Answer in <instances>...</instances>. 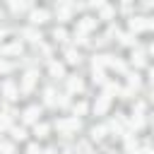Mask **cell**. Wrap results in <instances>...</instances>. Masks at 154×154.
<instances>
[{"label":"cell","instance_id":"4","mask_svg":"<svg viewBox=\"0 0 154 154\" xmlns=\"http://www.w3.org/2000/svg\"><path fill=\"white\" fill-rule=\"evenodd\" d=\"M36 118H38V106H29L24 111V123H36Z\"/></svg>","mask_w":154,"mask_h":154},{"label":"cell","instance_id":"20","mask_svg":"<svg viewBox=\"0 0 154 154\" xmlns=\"http://www.w3.org/2000/svg\"><path fill=\"white\" fill-rule=\"evenodd\" d=\"M10 128V118L7 116H0V130H7Z\"/></svg>","mask_w":154,"mask_h":154},{"label":"cell","instance_id":"6","mask_svg":"<svg viewBox=\"0 0 154 154\" xmlns=\"http://www.w3.org/2000/svg\"><path fill=\"white\" fill-rule=\"evenodd\" d=\"M34 82H36V72H26L24 75V82H22V91H29L34 87Z\"/></svg>","mask_w":154,"mask_h":154},{"label":"cell","instance_id":"7","mask_svg":"<svg viewBox=\"0 0 154 154\" xmlns=\"http://www.w3.org/2000/svg\"><path fill=\"white\" fill-rule=\"evenodd\" d=\"M2 53H5V55H19V53H22V43H10V46L2 48Z\"/></svg>","mask_w":154,"mask_h":154},{"label":"cell","instance_id":"9","mask_svg":"<svg viewBox=\"0 0 154 154\" xmlns=\"http://www.w3.org/2000/svg\"><path fill=\"white\" fill-rule=\"evenodd\" d=\"M51 75H55V77H63V75H65V67H63L60 63H51Z\"/></svg>","mask_w":154,"mask_h":154},{"label":"cell","instance_id":"8","mask_svg":"<svg viewBox=\"0 0 154 154\" xmlns=\"http://www.w3.org/2000/svg\"><path fill=\"white\" fill-rule=\"evenodd\" d=\"M67 84H70V91H82V87H84L79 77H70V82H67Z\"/></svg>","mask_w":154,"mask_h":154},{"label":"cell","instance_id":"1","mask_svg":"<svg viewBox=\"0 0 154 154\" xmlns=\"http://www.w3.org/2000/svg\"><path fill=\"white\" fill-rule=\"evenodd\" d=\"M152 19L149 17H132L130 19V29L132 31H147V29H152Z\"/></svg>","mask_w":154,"mask_h":154},{"label":"cell","instance_id":"18","mask_svg":"<svg viewBox=\"0 0 154 154\" xmlns=\"http://www.w3.org/2000/svg\"><path fill=\"white\" fill-rule=\"evenodd\" d=\"M12 135H14V140H24V137H26L22 128H12Z\"/></svg>","mask_w":154,"mask_h":154},{"label":"cell","instance_id":"5","mask_svg":"<svg viewBox=\"0 0 154 154\" xmlns=\"http://www.w3.org/2000/svg\"><path fill=\"white\" fill-rule=\"evenodd\" d=\"M46 19H48V12H46V10H34V12H31V22H34V24H43Z\"/></svg>","mask_w":154,"mask_h":154},{"label":"cell","instance_id":"22","mask_svg":"<svg viewBox=\"0 0 154 154\" xmlns=\"http://www.w3.org/2000/svg\"><path fill=\"white\" fill-rule=\"evenodd\" d=\"M84 111H87V106H84V103H77V106H75V113H77V116H82Z\"/></svg>","mask_w":154,"mask_h":154},{"label":"cell","instance_id":"12","mask_svg":"<svg viewBox=\"0 0 154 154\" xmlns=\"http://www.w3.org/2000/svg\"><path fill=\"white\" fill-rule=\"evenodd\" d=\"M0 152H2V154H14V147H12L10 142H0Z\"/></svg>","mask_w":154,"mask_h":154},{"label":"cell","instance_id":"24","mask_svg":"<svg viewBox=\"0 0 154 154\" xmlns=\"http://www.w3.org/2000/svg\"><path fill=\"white\" fill-rule=\"evenodd\" d=\"M29 154H38V147H36V144H31V147H29Z\"/></svg>","mask_w":154,"mask_h":154},{"label":"cell","instance_id":"14","mask_svg":"<svg viewBox=\"0 0 154 154\" xmlns=\"http://www.w3.org/2000/svg\"><path fill=\"white\" fill-rule=\"evenodd\" d=\"M101 17H103V19H111V17H113V7L103 5V7H101Z\"/></svg>","mask_w":154,"mask_h":154},{"label":"cell","instance_id":"15","mask_svg":"<svg viewBox=\"0 0 154 154\" xmlns=\"http://www.w3.org/2000/svg\"><path fill=\"white\" fill-rule=\"evenodd\" d=\"M67 63H79V53L77 51H67Z\"/></svg>","mask_w":154,"mask_h":154},{"label":"cell","instance_id":"13","mask_svg":"<svg viewBox=\"0 0 154 154\" xmlns=\"http://www.w3.org/2000/svg\"><path fill=\"white\" fill-rule=\"evenodd\" d=\"M10 7H12L14 12H19V10H26V7H29V2H17V0H14V2H10Z\"/></svg>","mask_w":154,"mask_h":154},{"label":"cell","instance_id":"10","mask_svg":"<svg viewBox=\"0 0 154 154\" xmlns=\"http://www.w3.org/2000/svg\"><path fill=\"white\" fill-rule=\"evenodd\" d=\"M91 26H94V19H91V17H84V19L79 22V29H82V31H89Z\"/></svg>","mask_w":154,"mask_h":154},{"label":"cell","instance_id":"21","mask_svg":"<svg viewBox=\"0 0 154 154\" xmlns=\"http://www.w3.org/2000/svg\"><path fill=\"white\" fill-rule=\"evenodd\" d=\"M55 38H58V41H65V38H67L65 29H55Z\"/></svg>","mask_w":154,"mask_h":154},{"label":"cell","instance_id":"3","mask_svg":"<svg viewBox=\"0 0 154 154\" xmlns=\"http://www.w3.org/2000/svg\"><path fill=\"white\" fill-rule=\"evenodd\" d=\"M106 108H108V94L99 96L96 103H94V111H96V113H106Z\"/></svg>","mask_w":154,"mask_h":154},{"label":"cell","instance_id":"17","mask_svg":"<svg viewBox=\"0 0 154 154\" xmlns=\"http://www.w3.org/2000/svg\"><path fill=\"white\" fill-rule=\"evenodd\" d=\"M103 132H106V128H94V130H91L94 140H101V137H103Z\"/></svg>","mask_w":154,"mask_h":154},{"label":"cell","instance_id":"16","mask_svg":"<svg viewBox=\"0 0 154 154\" xmlns=\"http://www.w3.org/2000/svg\"><path fill=\"white\" fill-rule=\"evenodd\" d=\"M46 132H48V125H43V123L38 125V123H36V135H38V137H46Z\"/></svg>","mask_w":154,"mask_h":154},{"label":"cell","instance_id":"19","mask_svg":"<svg viewBox=\"0 0 154 154\" xmlns=\"http://www.w3.org/2000/svg\"><path fill=\"white\" fill-rule=\"evenodd\" d=\"M142 123H144V120H142L140 116H135V118L130 120V128H142Z\"/></svg>","mask_w":154,"mask_h":154},{"label":"cell","instance_id":"25","mask_svg":"<svg viewBox=\"0 0 154 154\" xmlns=\"http://www.w3.org/2000/svg\"><path fill=\"white\" fill-rule=\"evenodd\" d=\"M7 70H10V65L7 63H0V72H7Z\"/></svg>","mask_w":154,"mask_h":154},{"label":"cell","instance_id":"23","mask_svg":"<svg viewBox=\"0 0 154 154\" xmlns=\"http://www.w3.org/2000/svg\"><path fill=\"white\" fill-rule=\"evenodd\" d=\"M132 41H135L132 34H125V36H123V43H132Z\"/></svg>","mask_w":154,"mask_h":154},{"label":"cell","instance_id":"11","mask_svg":"<svg viewBox=\"0 0 154 154\" xmlns=\"http://www.w3.org/2000/svg\"><path fill=\"white\" fill-rule=\"evenodd\" d=\"M5 94H7V99H14L17 89H14V84H12V82H7V84H5Z\"/></svg>","mask_w":154,"mask_h":154},{"label":"cell","instance_id":"2","mask_svg":"<svg viewBox=\"0 0 154 154\" xmlns=\"http://www.w3.org/2000/svg\"><path fill=\"white\" fill-rule=\"evenodd\" d=\"M79 128V118L75 116V118H67V120H58V130H63V132H67V130H77Z\"/></svg>","mask_w":154,"mask_h":154}]
</instances>
